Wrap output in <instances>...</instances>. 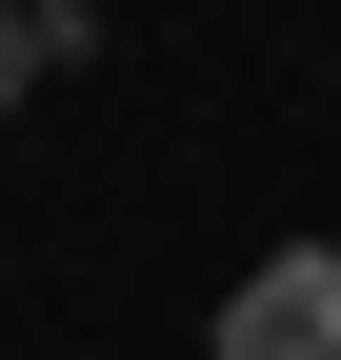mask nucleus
Masks as SVG:
<instances>
[{
    "instance_id": "nucleus-2",
    "label": "nucleus",
    "mask_w": 341,
    "mask_h": 360,
    "mask_svg": "<svg viewBox=\"0 0 341 360\" xmlns=\"http://www.w3.org/2000/svg\"><path fill=\"white\" fill-rule=\"evenodd\" d=\"M40 101V0H0V120Z\"/></svg>"
},
{
    "instance_id": "nucleus-1",
    "label": "nucleus",
    "mask_w": 341,
    "mask_h": 360,
    "mask_svg": "<svg viewBox=\"0 0 341 360\" xmlns=\"http://www.w3.org/2000/svg\"><path fill=\"white\" fill-rule=\"evenodd\" d=\"M221 360H341V240H281L221 300Z\"/></svg>"
}]
</instances>
